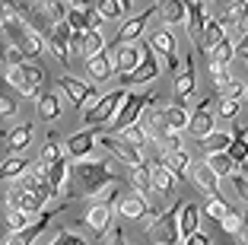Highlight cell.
<instances>
[{"mask_svg":"<svg viewBox=\"0 0 248 245\" xmlns=\"http://www.w3.org/2000/svg\"><path fill=\"white\" fill-rule=\"evenodd\" d=\"M70 181L73 188L70 197H95L102 188L108 185H118L121 181V175L115 172V169H108V163H99V159H77L70 166Z\"/></svg>","mask_w":248,"mask_h":245,"instance_id":"6da1fadb","label":"cell"},{"mask_svg":"<svg viewBox=\"0 0 248 245\" xmlns=\"http://www.w3.org/2000/svg\"><path fill=\"white\" fill-rule=\"evenodd\" d=\"M3 32H7L10 45H13V48L22 54V61H38V58H42L45 38H42V32L32 29L29 22H22V19L7 22V26H3Z\"/></svg>","mask_w":248,"mask_h":245,"instance_id":"7a4b0ae2","label":"cell"},{"mask_svg":"<svg viewBox=\"0 0 248 245\" xmlns=\"http://www.w3.org/2000/svg\"><path fill=\"white\" fill-rule=\"evenodd\" d=\"M153 99H156L153 89H143V93H127V96H124V102H121V108L115 112V118L105 124V134H118V131H124L127 124H137L140 115H143V108L150 105Z\"/></svg>","mask_w":248,"mask_h":245,"instance_id":"3957f363","label":"cell"},{"mask_svg":"<svg viewBox=\"0 0 248 245\" xmlns=\"http://www.w3.org/2000/svg\"><path fill=\"white\" fill-rule=\"evenodd\" d=\"M124 96H127V89H121V86L111 89V93H105V96H99V99L93 102V108H86V112H83L86 128H105V124L115 118V112L121 108Z\"/></svg>","mask_w":248,"mask_h":245,"instance_id":"277c9868","label":"cell"},{"mask_svg":"<svg viewBox=\"0 0 248 245\" xmlns=\"http://www.w3.org/2000/svg\"><path fill=\"white\" fill-rule=\"evenodd\" d=\"M175 216H178V204H172L169 210H159L150 223H143L150 242H153V245H178V223H175Z\"/></svg>","mask_w":248,"mask_h":245,"instance_id":"5b68a950","label":"cell"},{"mask_svg":"<svg viewBox=\"0 0 248 245\" xmlns=\"http://www.w3.org/2000/svg\"><path fill=\"white\" fill-rule=\"evenodd\" d=\"M137 45H140V64L134 67L131 73L118 77V86H121V89L143 86V83H153V80L159 77V61H156V54L150 51V45H146V42H137Z\"/></svg>","mask_w":248,"mask_h":245,"instance_id":"8992f818","label":"cell"},{"mask_svg":"<svg viewBox=\"0 0 248 245\" xmlns=\"http://www.w3.org/2000/svg\"><path fill=\"white\" fill-rule=\"evenodd\" d=\"M80 223L86 226V232L93 236V242L105 239V236H108V229H111V204H108V201H95V204H89V207L83 210Z\"/></svg>","mask_w":248,"mask_h":245,"instance_id":"52a82bcc","label":"cell"},{"mask_svg":"<svg viewBox=\"0 0 248 245\" xmlns=\"http://www.w3.org/2000/svg\"><path fill=\"white\" fill-rule=\"evenodd\" d=\"M150 51L153 54H159L162 61H166L169 70H182V61H178V45H175V35H172V29H166V26H159V29L150 35Z\"/></svg>","mask_w":248,"mask_h":245,"instance_id":"ba28073f","label":"cell"},{"mask_svg":"<svg viewBox=\"0 0 248 245\" xmlns=\"http://www.w3.org/2000/svg\"><path fill=\"white\" fill-rule=\"evenodd\" d=\"M58 89H64V96H67V99H70L77 108H80V112L93 108V102L99 99L95 86H89V83H83V80H77V77H67V73L58 80Z\"/></svg>","mask_w":248,"mask_h":245,"instance_id":"9c48e42d","label":"cell"},{"mask_svg":"<svg viewBox=\"0 0 248 245\" xmlns=\"http://www.w3.org/2000/svg\"><path fill=\"white\" fill-rule=\"evenodd\" d=\"M115 213L118 216H124V220H137V223H150V220H153L156 213H159V210L156 207H150V201H146V197H140V195H124L121 201L115 204Z\"/></svg>","mask_w":248,"mask_h":245,"instance_id":"30bf717a","label":"cell"},{"mask_svg":"<svg viewBox=\"0 0 248 245\" xmlns=\"http://www.w3.org/2000/svg\"><path fill=\"white\" fill-rule=\"evenodd\" d=\"M51 216H58V207L51 210H42V213L32 220L29 226H22L19 232H7V239H3V245H32L38 236H42L48 226H51Z\"/></svg>","mask_w":248,"mask_h":245,"instance_id":"8fae6325","label":"cell"},{"mask_svg":"<svg viewBox=\"0 0 248 245\" xmlns=\"http://www.w3.org/2000/svg\"><path fill=\"white\" fill-rule=\"evenodd\" d=\"M99 144L111 153V159H118V163H121V166H127V169H134V166H140V163H143V153L134 150L131 144H124L118 134H105V131H102V134H99Z\"/></svg>","mask_w":248,"mask_h":245,"instance_id":"7c38bea8","label":"cell"},{"mask_svg":"<svg viewBox=\"0 0 248 245\" xmlns=\"http://www.w3.org/2000/svg\"><path fill=\"white\" fill-rule=\"evenodd\" d=\"M45 204H48L45 197L32 195V191H26V188H19V185H10V191H7V207L19 210V213H26V216H38L42 210H48Z\"/></svg>","mask_w":248,"mask_h":245,"instance_id":"4fadbf2b","label":"cell"},{"mask_svg":"<svg viewBox=\"0 0 248 245\" xmlns=\"http://www.w3.org/2000/svg\"><path fill=\"white\" fill-rule=\"evenodd\" d=\"M150 185H153V197H162V201H175V195H178V181H175V175L169 172V169L162 166L159 159H156L153 166H150Z\"/></svg>","mask_w":248,"mask_h":245,"instance_id":"5bb4252c","label":"cell"},{"mask_svg":"<svg viewBox=\"0 0 248 245\" xmlns=\"http://www.w3.org/2000/svg\"><path fill=\"white\" fill-rule=\"evenodd\" d=\"M105 48V35L99 29H89V32H70V58L73 54H80L83 61L93 58L95 51Z\"/></svg>","mask_w":248,"mask_h":245,"instance_id":"9a60e30c","label":"cell"},{"mask_svg":"<svg viewBox=\"0 0 248 245\" xmlns=\"http://www.w3.org/2000/svg\"><path fill=\"white\" fill-rule=\"evenodd\" d=\"M99 131H102V128H86V131H77V134H70V137L64 140V153L73 159V163H77V159H86L89 153H93V147H95Z\"/></svg>","mask_w":248,"mask_h":245,"instance_id":"2e32d148","label":"cell"},{"mask_svg":"<svg viewBox=\"0 0 248 245\" xmlns=\"http://www.w3.org/2000/svg\"><path fill=\"white\" fill-rule=\"evenodd\" d=\"M210 102H213V93L207 96V99L197 102V108L188 115V128H185V131H191V134H194L197 140L207 137V134L213 131V118H217V115H210Z\"/></svg>","mask_w":248,"mask_h":245,"instance_id":"e0dca14e","label":"cell"},{"mask_svg":"<svg viewBox=\"0 0 248 245\" xmlns=\"http://www.w3.org/2000/svg\"><path fill=\"white\" fill-rule=\"evenodd\" d=\"M153 13H156V7H150V10H143V13L131 16V19H127L121 29H118V35H115V48H118V45H137V38L143 35L146 22L153 19Z\"/></svg>","mask_w":248,"mask_h":245,"instance_id":"ac0fdd59","label":"cell"},{"mask_svg":"<svg viewBox=\"0 0 248 245\" xmlns=\"http://www.w3.org/2000/svg\"><path fill=\"white\" fill-rule=\"evenodd\" d=\"M45 42H48L51 54L61 64H70V26L67 22H54L51 29H48V35H45Z\"/></svg>","mask_w":248,"mask_h":245,"instance_id":"d6986e66","label":"cell"},{"mask_svg":"<svg viewBox=\"0 0 248 245\" xmlns=\"http://www.w3.org/2000/svg\"><path fill=\"white\" fill-rule=\"evenodd\" d=\"M32 137H35V124L32 121H22V124H16L13 131H7L3 134V144H7V153H13V156H19L26 147L32 144Z\"/></svg>","mask_w":248,"mask_h":245,"instance_id":"ffe728a7","label":"cell"},{"mask_svg":"<svg viewBox=\"0 0 248 245\" xmlns=\"http://www.w3.org/2000/svg\"><path fill=\"white\" fill-rule=\"evenodd\" d=\"M64 22L70 26V32H89V29H99L102 19L95 16V10H83V7H67Z\"/></svg>","mask_w":248,"mask_h":245,"instance_id":"44dd1931","label":"cell"},{"mask_svg":"<svg viewBox=\"0 0 248 245\" xmlns=\"http://www.w3.org/2000/svg\"><path fill=\"white\" fill-rule=\"evenodd\" d=\"M175 223H178V239H188L191 232H197V226H201V207L191 204V201H182L178 204Z\"/></svg>","mask_w":248,"mask_h":245,"instance_id":"7402d4cb","label":"cell"},{"mask_svg":"<svg viewBox=\"0 0 248 245\" xmlns=\"http://www.w3.org/2000/svg\"><path fill=\"white\" fill-rule=\"evenodd\" d=\"M156 159H159L162 166L175 175V181H188V179H191V166H194V163H191V156H188L185 150L166 153V156H156Z\"/></svg>","mask_w":248,"mask_h":245,"instance_id":"603a6c76","label":"cell"},{"mask_svg":"<svg viewBox=\"0 0 248 245\" xmlns=\"http://www.w3.org/2000/svg\"><path fill=\"white\" fill-rule=\"evenodd\" d=\"M111 64H115V73H118V77L131 73L134 67L140 64V45H118V48H115V58H111Z\"/></svg>","mask_w":248,"mask_h":245,"instance_id":"cb8c5ba5","label":"cell"},{"mask_svg":"<svg viewBox=\"0 0 248 245\" xmlns=\"http://www.w3.org/2000/svg\"><path fill=\"white\" fill-rule=\"evenodd\" d=\"M45 179H48L51 191L61 197V191H67V185H70V163H67V159L61 156L58 163H51V166H45Z\"/></svg>","mask_w":248,"mask_h":245,"instance_id":"d4e9b609","label":"cell"},{"mask_svg":"<svg viewBox=\"0 0 248 245\" xmlns=\"http://www.w3.org/2000/svg\"><path fill=\"white\" fill-rule=\"evenodd\" d=\"M86 70H89V77H93L95 83L108 80L111 73H115V64H111V51L102 48V51H95L93 58H86Z\"/></svg>","mask_w":248,"mask_h":245,"instance_id":"484cf974","label":"cell"},{"mask_svg":"<svg viewBox=\"0 0 248 245\" xmlns=\"http://www.w3.org/2000/svg\"><path fill=\"white\" fill-rule=\"evenodd\" d=\"M191 181L201 188V195H204V197H219V188H217V185H219V179L204 166V163L191 166Z\"/></svg>","mask_w":248,"mask_h":245,"instance_id":"4316f807","label":"cell"},{"mask_svg":"<svg viewBox=\"0 0 248 245\" xmlns=\"http://www.w3.org/2000/svg\"><path fill=\"white\" fill-rule=\"evenodd\" d=\"M185 70H178V80H175V96H178V102L175 105H185V99L188 96H194V86H197V73H194V61H191V54H188V61H185Z\"/></svg>","mask_w":248,"mask_h":245,"instance_id":"83f0119b","label":"cell"},{"mask_svg":"<svg viewBox=\"0 0 248 245\" xmlns=\"http://www.w3.org/2000/svg\"><path fill=\"white\" fill-rule=\"evenodd\" d=\"M35 115L42 118V121H58L61 118V96L58 93H38L35 99Z\"/></svg>","mask_w":248,"mask_h":245,"instance_id":"f1b7e54d","label":"cell"},{"mask_svg":"<svg viewBox=\"0 0 248 245\" xmlns=\"http://www.w3.org/2000/svg\"><path fill=\"white\" fill-rule=\"evenodd\" d=\"M223 38H226V29H223L217 19H207V22H204V32H201V42H197V51L210 54V51L217 48Z\"/></svg>","mask_w":248,"mask_h":245,"instance_id":"f546056e","label":"cell"},{"mask_svg":"<svg viewBox=\"0 0 248 245\" xmlns=\"http://www.w3.org/2000/svg\"><path fill=\"white\" fill-rule=\"evenodd\" d=\"M156 13H159L166 29L169 26H178V22H185V0H159Z\"/></svg>","mask_w":248,"mask_h":245,"instance_id":"4dcf8cb0","label":"cell"},{"mask_svg":"<svg viewBox=\"0 0 248 245\" xmlns=\"http://www.w3.org/2000/svg\"><path fill=\"white\" fill-rule=\"evenodd\" d=\"M131 188H134V195H140V197H153V185H150V163H140V166H134L131 169Z\"/></svg>","mask_w":248,"mask_h":245,"instance_id":"1f68e13d","label":"cell"},{"mask_svg":"<svg viewBox=\"0 0 248 245\" xmlns=\"http://www.w3.org/2000/svg\"><path fill=\"white\" fill-rule=\"evenodd\" d=\"M219 229L226 232V236L239 239V245H245V216H242L239 210L229 207V213L223 216V220H219Z\"/></svg>","mask_w":248,"mask_h":245,"instance_id":"d6a6232c","label":"cell"},{"mask_svg":"<svg viewBox=\"0 0 248 245\" xmlns=\"http://www.w3.org/2000/svg\"><path fill=\"white\" fill-rule=\"evenodd\" d=\"M19 73H22V80H26L32 89H42L45 83H48V73H45V67L38 64V61H22Z\"/></svg>","mask_w":248,"mask_h":245,"instance_id":"836d02e7","label":"cell"},{"mask_svg":"<svg viewBox=\"0 0 248 245\" xmlns=\"http://www.w3.org/2000/svg\"><path fill=\"white\" fill-rule=\"evenodd\" d=\"M204 166L210 169L217 179H229V175L235 172V166H232V159L226 156V153H207V159H204Z\"/></svg>","mask_w":248,"mask_h":245,"instance_id":"e575fe53","label":"cell"},{"mask_svg":"<svg viewBox=\"0 0 248 245\" xmlns=\"http://www.w3.org/2000/svg\"><path fill=\"white\" fill-rule=\"evenodd\" d=\"M118 137H121L124 144H131L134 150H140V153L150 147V137H146V131H143V124H140V121L137 124H127L124 131H118Z\"/></svg>","mask_w":248,"mask_h":245,"instance_id":"d590c367","label":"cell"},{"mask_svg":"<svg viewBox=\"0 0 248 245\" xmlns=\"http://www.w3.org/2000/svg\"><path fill=\"white\" fill-rule=\"evenodd\" d=\"M162 118H166V128L172 131V134H178V131L188 128V112H185V105H169V108H162Z\"/></svg>","mask_w":248,"mask_h":245,"instance_id":"8d00e7d4","label":"cell"},{"mask_svg":"<svg viewBox=\"0 0 248 245\" xmlns=\"http://www.w3.org/2000/svg\"><path fill=\"white\" fill-rule=\"evenodd\" d=\"M32 163H26L22 156H10V159H3L0 163V181H10V179H19L26 169H29Z\"/></svg>","mask_w":248,"mask_h":245,"instance_id":"74e56055","label":"cell"},{"mask_svg":"<svg viewBox=\"0 0 248 245\" xmlns=\"http://www.w3.org/2000/svg\"><path fill=\"white\" fill-rule=\"evenodd\" d=\"M217 22L223 26V29H226V26H232V29H235V26H242V22H245V0H232V3L226 7V13L219 16Z\"/></svg>","mask_w":248,"mask_h":245,"instance_id":"f35d334b","label":"cell"},{"mask_svg":"<svg viewBox=\"0 0 248 245\" xmlns=\"http://www.w3.org/2000/svg\"><path fill=\"white\" fill-rule=\"evenodd\" d=\"M93 10H95V16H99L102 22H115V19H121V16H124V10H121L118 0H95Z\"/></svg>","mask_w":248,"mask_h":245,"instance_id":"ab89813d","label":"cell"},{"mask_svg":"<svg viewBox=\"0 0 248 245\" xmlns=\"http://www.w3.org/2000/svg\"><path fill=\"white\" fill-rule=\"evenodd\" d=\"M229 144H232V137H229V134H223V131H210L207 137H201L204 153H226Z\"/></svg>","mask_w":248,"mask_h":245,"instance_id":"60d3db41","label":"cell"},{"mask_svg":"<svg viewBox=\"0 0 248 245\" xmlns=\"http://www.w3.org/2000/svg\"><path fill=\"white\" fill-rule=\"evenodd\" d=\"M64 156V153H61V144H58V134H48V140H45V147H42V153H38V163H42V166H51V163H58V159Z\"/></svg>","mask_w":248,"mask_h":245,"instance_id":"b9f144b4","label":"cell"},{"mask_svg":"<svg viewBox=\"0 0 248 245\" xmlns=\"http://www.w3.org/2000/svg\"><path fill=\"white\" fill-rule=\"evenodd\" d=\"M48 245H89V242H86V236H80L73 226H61Z\"/></svg>","mask_w":248,"mask_h":245,"instance_id":"7bdbcfd3","label":"cell"},{"mask_svg":"<svg viewBox=\"0 0 248 245\" xmlns=\"http://www.w3.org/2000/svg\"><path fill=\"white\" fill-rule=\"evenodd\" d=\"M226 213H229V204L223 201V197H207V204L201 207V216H210L213 223H219Z\"/></svg>","mask_w":248,"mask_h":245,"instance_id":"ee69618b","label":"cell"},{"mask_svg":"<svg viewBox=\"0 0 248 245\" xmlns=\"http://www.w3.org/2000/svg\"><path fill=\"white\" fill-rule=\"evenodd\" d=\"M229 80H232V70H229V67H210V89H213V96L226 86Z\"/></svg>","mask_w":248,"mask_h":245,"instance_id":"f6af8a7d","label":"cell"},{"mask_svg":"<svg viewBox=\"0 0 248 245\" xmlns=\"http://www.w3.org/2000/svg\"><path fill=\"white\" fill-rule=\"evenodd\" d=\"M217 96H223V99H235V102H242L245 99V83H242V80H229L226 86L219 89Z\"/></svg>","mask_w":248,"mask_h":245,"instance_id":"bcb514c9","label":"cell"},{"mask_svg":"<svg viewBox=\"0 0 248 245\" xmlns=\"http://www.w3.org/2000/svg\"><path fill=\"white\" fill-rule=\"evenodd\" d=\"M3 223H7V232H19L22 226H29V223H32V216L19 213V210H10V213L3 216Z\"/></svg>","mask_w":248,"mask_h":245,"instance_id":"7dc6e473","label":"cell"},{"mask_svg":"<svg viewBox=\"0 0 248 245\" xmlns=\"http://www.w3.org/2000/svg\"><path fill=\"white\" fill-rule=\"evenodd\" d=\"M226 156L229 159H232V166H245V159H248V147L245 144H239V140H232V144H229L226 147Z\"/></svg>","mask_w":248,"mask_h":245,"instance_id":"c3c4849f","label":"cell"},{"mask_svg":"<svg viewBox=\"0 0 248 245\" xmlns=\"http://www.w3.org/2000/svg\"><path fill=\"white\" fill-rule=\"evenodd\" d=\"M229 179H232V188H235V195H239V201H245V197H248V179H245V172L239 169V172H232Z\"/></svg>","mask_w":248,"mask_h":245,"instance_id":"681fc988","label":"cell"},{"mask_svg":"<svg viewBox=\"0 0 248 245\" xmlns=\"http://www.w3.org/2000/svg\"><path fill=\"white\" fill-rule=\"evenodd\" d=\"M239 105L242 102H235V99H223L219 102V115L217 118H229V121H232V118L239 115Z\"/></svg>","mask_w":248,"mask_h":245,"instance_id":"f907efd6","label":"cell"},{"mask_svg":"<svg viewBox=\"0 0 248 245\" xmlns=\"http://www.w3.org/2000/svg\"><path fill=\"white\" fill-rule=\"evenodd\" d=\"M178 245H210V239H207L204 232L197 229V232H191V236L185 239V242H178Z\"/></svg>","mask_w":248,"mask_h":245,"instance_id":"816d5d0a","label":"cell"},{"mask_svg":"<svg viewBox=\"0 0 248 245\" xmlns=\"http://www.w3.org/2000/svg\"><path fill=\"white\" fill-rule=\"evenodd\" d=\"M108 245H131V242H127V236H124L121 226H111V242H108Z\"/></svg>","mask_w":248,"mask_h":245,"instance_id":"f5cc1de1","label":"cell"},{"mask_svg":"<svg viewBox=\"0 0 248 245\" xmlns=\"http://www.w3.org/2000/svg\"><path fill=\"white\" fill-rule=\"evenodd\" d=\"M67 7H83V10H93V3L95 0H64Z\"/></svg>","mask_w":248,"mask_h":245,"instance_id":"db71d44e","label":"cell"},{"mask_svg":"<svg viewBox=\"0 0 248 245\" xmlns=\"http://www.w3.org/2000/svg\"><path fill=\"white\" fill-rule=\"evenodd\" d=\"M118 3H121V10H124V13H131V3H134V0H118Z\"/></svg>","mask_w":248,"mask_h":245,"instance_id":"11a10c76","label":"cell"},{"mask_svg":"<svg viewBox=\"0 0 248 245\" xmlns=\"http://www.w3.org/2000/svg\"><path fill=\"white\" fill-rule=\"evenodd\" d=\"M0 29H3V22H0Z\"/></svg>","mask_w":248,"mask_h":245,"instance_id":"9f6ffc18","label":"cell"},{"mask_svg":"<svg viewBox=\"0 0 248 245\" xmlns=\"http://www.w3.org/2000/svg\"><path fill=\"white\" fill-rule=\"evenodd\" d=\"M201 3H207V0H201Z\"/></svg>","mask_w":248,"mask_h":245,"instance_id":"6f0895ef","label":"cell"}]
</instances>
